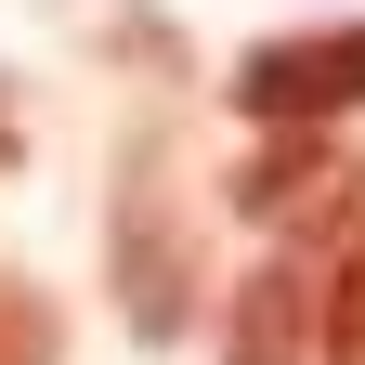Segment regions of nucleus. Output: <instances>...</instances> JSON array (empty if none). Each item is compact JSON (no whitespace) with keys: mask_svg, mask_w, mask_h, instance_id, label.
Masks as SVG:
<instances>
[{"mask_svg":"<svg viewBox=\"0 0 365 365\" xmlns=\"http://www.w3.org/2000/svg\"><path fill=\"white\" fill-rule=\"evenodd\" d=\"M222 365H327V274L261 261L235 300H222Z\"/></svg>","mask_w":365,"mask_h":365,"instance_id":"obj_3","label":"nucleus"},{"mask_svg":"<svg viewBox=\"0 0 365 365\" xmlns=\"http://www.w3.org/2000/svg\"><path fill=\"white\" fill-rule=\"evenodd\" d=\"M327 365H365V235H352L339 274H327Z\"/></svg>","mask_w":365,"mask_h":365,"instance_id":"obj_6","label":"nucleus"},{"mask_svg":"<svg viewBox=\"0 0 365 365\" xmlns=\"http://www.w3.org/2000/svg\"><path fill=\"white\" fill-rule=\"evenodd\" d=\"M339 182H365L327 130H261V144L235 157V222H274V235H300V222L339 209Z\"/></svg>","mask_w":365,"mask_h":365,"instance_id":"obj_4","label":"nucleus"},{"mask_svg":"<svg viewBox=\"0 0 365 365\" xmlns=\"http://www.w3.org/2000/svg\"><path fill=\"white\" fill-rule=\"evenodd\" d=\"M0 365H66V313L26 274H0Z\"/></svg>","mask_w":365,"mask_h":365,"instance_id":"obj_5","label":"nucleus"},{"mask_svg":"<svg viewBox=\"0 0 365 365\" xmlns=\"http://www.w3.org/2000/svg\"><path fill=\"white\" fill-rule=\"evenodd\" d=\"M222 91H235V118H248V130H339V118L365 105V14L248 39Z\"/></svg>","mask_w":365,"mask_h":365,"instance_id":"obj_2","label":"nucleus"},{"mask_svg":"<svg viewBox=\"0 0 365 365\" xmlns=\"http://www.w3.org/2000/svg\"><path fill=\"white\" fill-rule=\"evenodd\" d=\"M105 261H118V327L130 339H182L196 327V222L170 209V170L157 144H130L118 157V222H105Z\"/></svg>","mask_w":365,"mask_h":365,"instance_id":"obj_1","label":"nucleus"}]
</instances>
